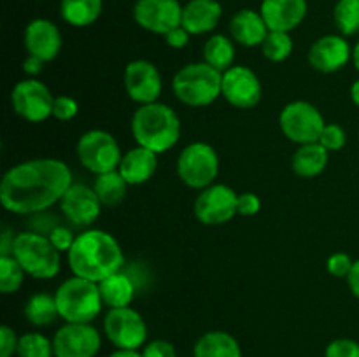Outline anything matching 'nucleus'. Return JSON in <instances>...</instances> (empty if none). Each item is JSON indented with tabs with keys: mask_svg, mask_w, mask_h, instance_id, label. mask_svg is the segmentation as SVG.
Instances as JSON below:
<instances>
[{
	"mask_svg": "<svg viewBox=\"0 0 359 357\" xmlns=\"http://www.w3.org/2000/svg\"><path fill=\"white\" fill-rule=\"evenodd\" d=\"M67 259L74 275L97 284L121 272L125 265L121 245L104 230H86L77 234Z\"/></svg>",
	"mask_w": 359,
	"mask_h": 357,
	"instance_id": "2",
	"label": "nucleus"
},
{
	"mask_svg": "<svg viewBox=\"0 0 359 357\" xmlns=\"http://www.w3.org/2000/svg\"><path fill=\"white\" fill-rule=\"evenodd\" d=\"M293 48V38L287 31H269L262 44V52L270 62L280 63L290 58Z\"/></svg>",
	"mask_w": 359,
	"mask_h": 357,
	"instance_id": "33",
	"label": "nucleus"
},
{
	"mask_svg": "<svg viewBox=\"0 0 359 357\" xmlns=\"http://www.w3.org/2000/svg\"><path fill=\"white\" fill-rule=\"evenodd\" d=\"M163 37H165V42H167L170 48L182 49L189 44V37H191V34H189V31L181 24V27L172 28V30L168 31V34H165Z\"/></svg>",
	"mask_w": 359,
	"mask_h": 357,
	"instance_id": "43",
	"label": "nucleus"
},
{
	"mask_svg": "<svg viewBox=\"0 0 359 357\" xmlns=\"http://www.w3.org/2000/svg\"><path fill=\"white\" fill-rule=\"evenodd\" d=\"M193 357H242V346L230 332L209 331L196 340Z\"/></svg>",
	"mask_w": 359,
	"mask_h": 357,
	"instance_id": "24",
	"label": "nucleus"
},
{
	"mask_svg": "<svg viewBox=\"0 0 359 357\" xmlns=\"http://www.w3.org/2000/svg\"><path fill=\"white\" fill-rule=\"evenodd\" d=\"M55 300L60 318L65 322L91 324L104 307L98 284L76 275L60 284Z\"/></svg>",
	"mask_w": 359,
	"mask_h": 357,
	"instance_id": "6",
	"label": "nucleus"
},
{
	"mask_svg": "<svg viewBox=\"0 0 359 357\" xmlns=\"http://www.w3.org/2000/svg\"><path fill=\"white\" fill-rule=\"evenodd\" d=\"M100 346L102 336L93 324L65 322L53 336L55 357H95Z\"/></svg>",
	"mask_w": 359,
	"mask_h": 357,
	"instance_id": "13",
	"label": "nucleus"
},
{
	"mask_svg": "<svg viewBox=\"0 0 359 357\" xmlns=\"http://www.w3.org/2000/svg\"><path fill=\"white\" fill-rule=\"evenodd\" d=\"M72 184V172L65 161L55 158L28 160L4 174L0 202L7 212L30 216L60 203Z\"/></svg>",
	"mask_w": 359,
	"mask_h": 357,
	"instance_id": "1",
	"label": "nucleus"
},
{
	"mask_svg": "<svg viewBox=\"0 0 359 357\" xmlns=\"http://www.w3.org/2000/svg\"><path fill=\"white\" fill-rule=\"evenodd\" d=\"M102 206L95 189L84 184H72L60 200L63 216L76 226H91L100 216Z\"/></svg>",
	"mask_w": 359,
	"mask_h": 357,
	"instance_id": "19",
	"label": "nucleus"
},
{
	"mask_svg": "<svg viewBox=\"0 0 359 357\" xmlns=\"http://www.w3.org/2000/svg\"><path fill=\"white\" fill-rule=\"evenodd\" d=\"M279 126L287 140L304 146V144L318 142L326 121L321 111L311 102L294 100L280 112Z\"/></svg>",
	"mask_w": 359,
	"mask_h": 357,
	"instance_id": "9",
	"label": "nucleus"
},
{
	"mask_svg": "<svg viewBox=\"0 0 359 357\" xmlns=\"http://www.w3.org/2000/svg\"><path fill=\"white\" fill-rule=\"evenodd\" d=\"M223 16V7L217 0H188L182 6L181 24L191 35L210 34Z\"/></svg>",
	"mask_w": 359,
	"mask_h": 357,
	"instance_id": "21",
	"label": "nucleus"
},
{
	"mask_svg": "<svg viewBox=\"0 0 359 357\" xmlns=\"http://www.w3.org/2000/svg\"><path fill=\"white\" fill-rule=\"evenodd\" d=\"M318 142L321 144L325 149H328L330 153H332V150H340L347 142L346 130L340 125H337V122H326Z\"/></svg>",
	"mask_w": 359,
	"mask_h": 357,
	"instance_id": "35",
	"label": "nucleus"
},
{
	"mask_svg": "<svg viewBox=\"0 0 359 357\" xmlns=\"http://www.w3.org/2000/svg\"><path fill=\"white\" fill-rule=\"evenodd\" d=\"M325 357H359V343L351 338H337L328 343Z\"/></svg>",
	"mask_w": 359,
	"mask_h": 357,
	"instance_id": "36",
	"label": "nucleus"
},
{
	"mask_svg": "<svg viewBox=\"0 0 359 357\" xmlns=\"http://www.w3.org/2000/svg\"><path fill=\"white\" fill-rule=\"evenodd\" d=\"M158 168V154L146 147H133L123 154L118 172L128 186H139L149 181Z\"/></svg>",
	"mask_w": 359,
	"mask_h": 357,
	"instance_id": "23",
	"label": "nucleus"
},
{
	"mask_svg": "<svg viewBox=\"0 0 359 357\" xmlns=\"http://www.w3.org/2000/svg\"><path fill=\"white\" fill-rule=\"evenodd\" d=\"M353 265L354 259L349 254H346V252H335V254H332L328 258L326 268H328L330 275L337 276V279H347Z\"/></svg>",
	"mask_w": 359,
	"mask_h": 357,
	"instance_id": "38",
	"label": "nucleus"
},
{
	"mask_svg": "<svg viewBox=\"0 0 359 357\" xmlns=\"http://www.w3.org/2000/svg\"><path fill=\"white\" fill-rule=\"evenodd\" d=\"M23 44L28 55L37 56L42 62H53L62 51V34L60 28L46 18H35L25 27Z\"/></svg>",
	"mask_w": 359,
	"mask_h": 357,
	"instance_id": "18",
	"label": "nucleus"
},
{
	"mask_svg": "<svg viewBox=\"0 0 359 357\" xmlns=\"http://www.w3.org/2000/svg\"><path fill=\"white\" fill-rule=\"evenodd\" d=\"M270 31H287L300 27L307 18V0H263L259 6Z\"/></svg>",
	"mask_w": 359,
	"mask_h": 357,
	"instance_id": "20",
	"label": "nucleus"
},
{
	"mask_svg": "<svg viewBox=\"0 0 359 357\" xmlns=\"http://www.w3.org/2000/svg\"><path fill=\"white\" fill-rule=\"evenodd\" d=\"M18 357H55L53 340L42 332L32 331L20 336L18 342Z\"/></svg>",
	"mask_w": 359,
	"mask_h": 357,
	"instance_id": "34",
	"label": "nucleus"
},
{
	"mask_svg": "<svg viewBox=\"0 0 359 357\" xmlns=\"http://www.w3.org/2000/svg\"><path fill=\"white\" fill-rule=\"evenodd\" d=\"M353 63H354V66H356V70L359 72V38H358L356 44H354V48H353Z\"/></svg>",
	"mask_w": 359,
	"mask_h": 357,
	"instance_id": "48",
	"label": "nucleus"
},
{
	"mask_svg": "<svg viewBox=\"0 0 359 357\" xmlns=\"http://www.w3.org/2000/svg\"><path fill=\"white\" fill-rule=\"evenodd\" d=\"M23 315L32 326L35 328H46L51 326L60 317L58 307H56L55 294L48 293H35L27 300L23 308Z\"/></svg>",
	"mask_w": 359,
	"mask_h": 357,
	"instance_id": "28",
	"label": "nucleus"
},
{
	"mask_svg": "<svg viewBox=\"0 0 359 357\" xmlns=\"http://www.w3.org/2000/svg\"><path fill=\"white\" fill-rule=\"evenodd\" d=\"M237 202L238 195L230 186L212 184L196 196L193 212L205 226H219L237 216Z\"/></svg>",
	"mask_w": 359,
	"mask_h": 357,
	"instance_id": "12",
	"label": "nucleus"
},
{
	"mask_svg": "<svg viewBox=\"0 0 359 357\" xmlns=\"http://www.w3.org/2000/svg\"><path fill=\"white\" fill-rule=\"evenodd\" d=\"M13 111L28 122H42L53 115L55 97L42 80L35 77L20 80L11 91Z\"/></svg>",
	"mask_w": 359,
	"mask_h": 357,
	"instance_id": "11",
	"label": "nucleus"
},
{
	"mask_svg": "<svg viewBox=\"0 0 359 357\" xmlns=\"http://www.w3.org/2000/svg\"><path fill=\"white\" fill-rule=\"evenodd\" d=\"M263 86L258 76L245 65H233L223 72L221 97L237 108H252L259 104Z\"/></svg>",
	"mask_w": 359,
	"mask_h": 357,
	"instance_id": "16",
	"label": "nucleus"
},
{
	"mask_svg": "<svg viewBox=\"0 0 359 357\" xmlns=\"http://www.w3.org/2000/svg\"><path fill=\"white\" fill-rule=\"evenodd\" d=\"M142 357H177V350L167 340H153L142 346Z\"/></svg>",
	"mask_w": 359,
	"mask_h": 357,
	"instance_id": "39",
	"label": "nucleus"
},
{
	"mask_svg": "<svg viewBox=\"0 0 359 357\" xmlns=\"http://www.w3.org/2000/svg\"><path fill=\"white\" fill-rule=\"evenodd\" d=\"M309 63L321 74L342 70L353 59V48L344 35L330 34L319 37L309 49Z\"/></svg>",
	"mask_w": 359,
	"mask_h": 357,
	"instance_id": "17",
	"label": "nucleus"
},
{
	"mask_svg": "<svg viewBox=\"0 0 359 357\" xmlns=\"http://www.w3.org/2000/svg\"><path fill=\"white\" fill-rule=\"evenodd\" d=\"M346 280H347V286H349L351 293H353V296L359 300V259L354 261L353 268H351V273L347 275Z\"/></svg>",
	"mask_w": 359,
	"mask_h": 357,
	"instance_id": "45",
	"label": "nucleus"
},
{
	"mask_svg": "<svg viewBox=\"0 0 359 357\" xmlns=\"http://www.w3.org/2000/svg\"><path fill=\"white\" fill-rule=\"evenodd\" d=\"M76 153L79 163L95 175L118 170L123 158L118 140L105 130L83 133L77 140Z\"/></svg>",
	"mask_w": 359,
	"mask_h": 357,
	"instance_id": "8",
	"label": "nucleus"
},
{
	"mask_svg": "<svg viewBox=\"0 0 359 357\" xmlns=\"http://www.w3.org/2000/svg\"><path fill=\"white\" fill-rule=\"evenodd\" d=\"M203 62L219 72H226L235 62V44L226 35H210L203 44Z\"/></svg>",
	"mask_w": 359,
	"mask_h": 357,
	"instance_id": "29",
	"label": "nucleus"
},
{
	"mask_svg": "<svg viewBox=\"0 0 359 357\" xmlns=\"http://www.w3.org/2000/svg\"><path fill=\"white\" fill-rule=\"evenodd\" d=\"M104 332L116 349L140 350L146 345L147 324L135 308H109L104 318Z\"/></svg>",
	"mask_w": 359,
	"mask_h": 357,
	"instance_id": "10",
	"label": "nucleus"
},
{
	"mask_svg": "<svg viewBox=\"0 0 359 357\" xmlns=\"http://www.w3.org/2000/svg\"><path fill=\"white\" fill-rule=\"evenodd\" d=\"M351 100L359 108V79L354 80L353 86H351Z\"/></svg>",
	"mask_w": 359,
	"mask_h": 357,
	"instance_id": "47",
	"label": "nucleus"
},
{
	"mask_svg": "<svg viewBox=\"0 0 359 357\" xmlns=\"http://www.w3.org/2000/svg\"><path fill=\"white\" fill-rule=\"evenodd\" d=\"M177 175L188 188L205 189L219 174V156L210 144L193 142L177 158Z\"/></svg>",
	"mask_w": 359,
	"mask_h": 357,
	"instance_id": "7",
	"label": "nucleus"
},
{
	"mask_svg": "<svg viewBox=\"0 0 359 357\" xmlns=\"http://www.w3.org/2000/svg\"><path fill=\"white\" fill-rule=\"evenodd\" d=\"M333 21L340 35L353 37L359 34V0H337L333 7Z\"/></svg>",
	"mask_w": 359,
	"mask_h": 357,
	"instance_id": "31",
	"label": "nucleus"
},
{
	"mask_svg": "<svg viewBox=\"0 0 359 357\" xmlns=\"http://www.w3.org/2000/svg\"><path fill=\"white\" fill-rule=\"evenodd\" d=\"M132 135L137 146L161 154L179 142L181 119L177 112L161 102L139 105L132 115Z\"/></svg>",
	"mask_w": 359,
	"mask_h": 357,
	"instance_id": "3",
	"label": "nucleus"
},
{
	"mask_svg": "<svg viewBox=\"0 0 359 357\" xmlns=\"http://www.w3.org/2000/svg\"><path fill=\"white\" fill-rule=\"evenodd\" d=\"M79 112V105L69 94H60L55 97V105H53V118L58 119V121H70L74 119Z\"/></svg>",
	"mask_w": 359,
	"mask_h": 357,
	"instance_id": "37",
	"label": "nucleus"
},
{
	"mask_svg": "<svg viewBox=\"0 0 359 357\" xmlns=\"http://www.w3.org/2000/svg\"><path fill=\"white\" fill-rule=\"evenodd\" d=\"M133 20L151 34L165 35L172 28L181 27L182 6L179 0H137Z\"/></svg>",
	"mask_w": 359,
	"mask_h": 357,
	"instance_id": "14",
	"label": "nucleus"
},
{
	"mask_svg": "<svg viewBox=\"0 0 359 357\" xmlns=\"http://www.w3.org/2000/svg\"><path fill=\"white\" fill-rule=\"evenodd\" d=\"M172 91L188 107H207L221 97L223 72L205 62L188 63L175 72Z\"/></svg>",
	"mask_w": 359,
	"mask_h": 357,
	"instance_id": "4",
	"label": "nucleus"
},
{
	"mask_svg": "<svg viewBox=\"0 0 359 357\" xmlns=\"http://www.w3.org/2000/svg\"><path fill=\"white\" fill-rule=\"evenodd\" d=\"M269 31V27L259 10L242 9L235 13L230 20L231 38L244 48L262 46Z\"/></svg>",
	"mask_w": 359,
	"mask_h": 357,
	"instance_id": "22",
	"label": "nucleus"
},
{
	"mask_svg": "<svg viewBox=\"0 0 359 357\" xmlns=\"http://www.w3.org/2000/svg\"><path fill=\"white\" fill-rule=\"evenodd\" d=\"M109 357H142L140 350H119L116 349Z\"/></svg>",
	"mask_w": 359,
	"mask_h": 357,
	"instance_id": "46",
	"label": "nucleus"
},
{
	"mask_svg": "<svg viewBox=\"0 0 359 357\" xmlns=\"http://www.w3.org/2000/svg\"><path fill=\"white\" fill-rule=\"evenodd\" d=\"M11 254L28 276L39 280L55 279L62 268V258H60L62 252L51 244L48 237L34 231L18 233L14 237Z\"/></svg>",
	"mask_w": 359,
	"mask_h": 357,
	"instance_id": "5",
	"label": "nucleus"
},
{
	"mask_svg": "<svg viewBox=\"0 0 359 357\" xmlns=\"http://www.w3.org/2000/svg\"><path fill=\"white\" fill-rule=\"evenodd\" d=\"M104 0H62L60 16L67 24L84 28L93 24L100 18Z\"/></svg>",
	"mask_w": 359,
	"mask_h": 357,
	"instance_id": "27",
	"label": "nucleus"
},
{
	"mask_svg": "<svg viewBox=\"0 0 359 357\" xmlns=\"http://www.w3.org/2000/svg\"><path fill=\"white\" fill-rule=\"evenodd\" d=\"M126 188L128 184L118 170L97 175L93 182L95 192L104 206H118L126 198Z\"/></svg>",
	"mask_w": 359,
	"mask_h": 357,
	"instance_id": "30",
	"label": "nucleus"
},
{
	"mask_svg": "<svg viewBox=\"0 0 359 357\" xmlns=\"http://www.w3.org/2000/svg\"><path fill=\"white\" fill-rule=\"evenodd\" d=\"M44 70V62L37 56H32L28 55L23 62V72L27 74L28 77H37L39 74Z\"/></svg>",
	"mask_w": 359,
	"mask_h": 357,
	"instance_id": "44",
	"label": "nucleus"
},
{
	"mask_svg": "<svg viewBox=\"0 0 359 357\" xmlns=\"http://www.w3.org/2000/svg\"><path fill=\"white\" fill-rule=\"evenodd\" d=\"M18 342L20 336L13 328L2 326L0 328V357H13L18 352Z\"/></svg>",
	"mask_w": 359,
	"mask_h": 357,
	"instance_id": "41",
	"label": "nucleus"
},
{
	"mask_svg": "<svg viewBox=\"0 0 359 357\" xmlns=\"http://www.w3.org/2000/svg\"><path fill=\"white\" fill-rule=\"evenodd\" d=\"M102 301L109 308L130 307L135 296V284L126 273L118 272L98 282Z\"/></svg>",
	"mask_w": 359,
	"mask_h": 357,
	"instance_id": "26",
	"label": "nucleus"
},
{
	"mask_svg": "<svg viewBox=\"0 0 359 357\" xmlns=\"http://www.w3.org/2000/svg\"><path fill=\"white\" fill-rule=\"evenodd\" d=\"M262 209V200L258 198V195L255 192H242L238 195V202H237V214L238 216L244 217H251L256 216Z\"/></svg>",
	"mask_w": 359,
	"mask_h": 357,
	"instance_id": "42",
	"label": "nucleus"
},
{
	"mask_svg": "<svg viewBox=\"0 0 359 357\" xmlns=\"http://www.w3.org/2000/svg\"><path fill=\"white\" fill-rule=\"evenodd\" d=\"M328 160L330 150L325 149L319 142L304 144V146L294 150L291 167H293V172L298 177L312 178L325 172Z\"/></svg>",
	"mask_w": 359,
	"mask_h": 357,
	"instance_id": "25",
	"label": "nucleus"
},
{
	"mask_svg": "<svg viewBox=\"0 0 359 357\" xmlns=\"http://www.w3.org/2000/svg\"><path fill=\"white\" fill-rule=\"evenodd\" d=\"M48 238L60 252H69L70 247L74 245V240H76L72 231H70L67 226H55L51 231H49Z\"/></svg>",
	"mask_w": 359,
	"mask_h": 357,
	"instance_id": "40",
	"label": "nucleus"
},
{
	"mask_svg": "<svg viewBox=\"0 0 359 357\" xmlns=\"http://www.w3.org/2000/svg\"><path fill=\"white\" fill-rule=\"evenodd\" d=\"M25 270L13 254L0 255V290L2 294H14L25 282Z\"/></svg>",
	"mask_w": 359,
	"mask_h": 357,
	"instance_id": "32",
	"label": "nucleus"
},
{
	"mask_svg": "<svg viewBox=\"0 0 359 357\" xmlns=\"http://www.w3.org/2000/svg\"><path fill=\"white\" fill-rule=\"evenodd\" d=\"M125 90L126 94L135 104H154L163 91L160 70L149 59H133L125 69Z\"/></svg>",
	"mask_w": 359,
	"mask_h": 357,
	"instance_id": "15",
	"label": "nucleus"
}]
</instances>
